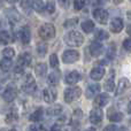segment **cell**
I'll return each mask as SVG.
<instances>
[{
	"mask_svg": "<svg viewBox=\"0 0 131 131\" xmlns=\"http://www.w3.org/2000/svg\"><path fill=\"white\" fill-rule=\"evenodd\" d=\"M64 41L68 46H71V47H79V46H82L84 43V37L79 31L71 30V31H69L67 35H66Z\"/></svg>",
	"mask_w": 131,
	"mask_h": 131,
	"instance_id": "obj_1",
	"label": "cell"
},
{
	"mask_svg": "<svg viewBox=\"0 0 131 131\" xmlns=\"http://www.w3.org/2000/svg\"><path fill=\"white\" fill-rule=\"evenodd\" d=\"M39 37H40L43 40H50V39H53L55 37V34H57V30H55V27L51 23H45L43 24L38 30Z\"/></svg>",
	"mask_w": 131,
	"mask_h": 131,
	"instance_id": "obj_2",
	"label": "cell"
},
{
	"mask_svg": "<svg viewBox=\"0 0 131 131\" xmlns=\"http://www.w3.org/2000/svg\"><path fill=\"white\" fill-rule=\"evenodd\" d=\"M81 94H82V90L79 86L68 88V89H66V91H64V101L67 102V104H71V102L78 100Z\"/></svg>",
	"mask_w": 131,
	"mask_h": 131,
	"instance_id": "obj_3",
	"label": "cell"
},
{
	"mask_svg": "<svg viewBox=\"0 0 131 131\" xmlns=\"http://www.w3.org/2000/svg\"><path fill=\"white\" fill-rule=\"evenodd\" d=\"M78 59H79V53L76 50H67L62 54V61H63V63L67 64L75 63L76 61H78Z\"/></svg>",
	"mask_w": 131,
	"mask_h": 131,
	"instance_id": "obj_4",
	"label": "cell"
},
{
	"mask_svg": "<svg viewBox=\"0 0 131 131\" xmlns=\"http://www.w3.org/2000/svg\"><path fill=\"white\" fill-rule=\"evenodd\" d=\"M130 86H131V83H130L129 79L125 78V77L121 78L120 81H118V84L115 89V95L118 97V95L124 94V93L130 89Z\"/></svg>",
	"mask_w": 131,
	"mask_h": 131,
	"instance_id": "obj_5",
	"label": "cell"
},
{
	"mask_svg": "<svg viewBox=\"0 0 131 131\" xmlns=\"http://www.w3.org/2000/svg\"><path fill=\"white\" fill-rule=\"evenodd\" d=\"M93 17L100 24H107V22H108V12L104 8H97L93 12Z\"/></svg>",
	"mask_w": 131,
	"mask_h": 131,
	"instance_id": "obj_6",
	"label": "cell"
},
{
	"mask_svg": "<svg viewBox=\"0 0 131 131\" xmlns=\"http://www.w3.org/2000/svg\"><path fill=\"white\" fill-rule=\"evenodd\" d=\"M104 118V112L100 107H94L90 112V122L92 124H99Z\"/></svg>",
	"mask_w": 131,
	"mask_h": 131,
	"instance_id": "obj_7",
	"label": "cell"
},
{
	"mask_svg": "<svg viewBox=\"0 0 131 131\" xmlns=\"http://www.w3.org/2000/svg\"><path fill=\"white\" fill-rule=\"evenodd\" d=\"M17 97V90L14 85L7 86V89L2 92V98L6 102H12L15 100V98Z\"/></svg>",
	"mask_w": 131,
	"mask_h": 131,
	"instance_id": "obj_8",
	"label": "cell"
},
{
	"mask_svg": "<svg viewBox=\"0 0 131 131\" xmlns=\"http://www.w3.org/2000/svg\"><path fill=\"white\" fill-rule=\"evenodd\" d=\"M89 51H90V54L92 57L97 58V57H100L104 52V45L101 44V41H98V40H94L90 44L89 46Z\"/></svg>",
	"mask_w": 131,
	"mask_h": 131,
	"instance_id": "obj_9",
	"label": "cell"
},
{
	"mask_svg": "<svg viewBox=\"0 0 131 131\" xmlns=\"http://www.w3.org/2000/svg\"><path fill=\"white\" fill-rule=\"evenodd\" d=\"M115 72H114V70H112L111 75H108V77L104 82V90L106 92H113V91H115Z\"/></svg>",
	"mask_w": 131,
	"mask_h": 131,
	"instance_id": "obj_10",
	"label": "cell"
},
{
	"mask_svg": "<svg viewBox=\"0 0 131 131\" xmlns=\"http://www.w3.org/2000/svg\"><path fill=\"white\" fill-rule=\"evenodd\" d=\"M43 98H44V101L45 102H47V104H53L58 98L57 90H55V89H52V88L45 89L43 92Z\"/></svg>",
	"mask_w": 131,
	"mask_h": 131,
	"instance_id": "obj_11",
	"label": "cell"
},
{
	"mask_svg": "<svg viewBox=\"0 0 131 131\" xmlns=\"http://www.w3.org/2000/svg\"><path fill=\"white\" fill-rule=\"evenodd\" d=\"M123 27H124V23H123V20L121 17H114L109 23V29L114 34L121 32L123 30Z\"/></svg>",
	"mask_w": 131,
	"mask_h": 131,
	"instance_id": "obj_12",
	"label": "cell"
},
{
	"mask_svg": "<svg viewBox=\"0 0 131 131\" xmlns=\"http://www.w3.org/2000/svg\"><path fill=\"white\" fill-rule=\"evenodd\" d=\"M22 89H23V91H24L25 93H29V94L34 93L35 91H36V89H37V85H36L35 79L32 78L31 76H28V79H25V81L23 82Z\"/></svg>",
	"mask_w": 131,
	"mask_h": 131,
	"instance_id": "obj_13",
	"label": "cell"
},
{
	"mask_svg": "<svg viewBox=\"0 0 131 131\" xmlns=\"http://www.w3.org/2000/svg\"><path fill=\"white\" fill-rule=\"evenodd\" d=\"M81 81V74H79L77 70H72V71H69L64 77V82L69 85H75L78 82Z\"/></svg>",
	"mask_w": 131,
	"mask_h": 131,
	"instance_id": "obj_14",
	"label": "cell"
},
{
	"mask_svg": "<svg viewBox=\"0 0 131 131\" xmlns=\"http://www.w3.org/2000/svg\"><path fill=\"white\" fill-rule=\"evenodd\" d=\"M18 37H20L21 41L23 44H29L31 40V31H30V28L28 25L22 27L18 30Z\"/></svg>",
	"mask_w": 131,
	"mask_h": 131,
	"instance_id": "obj_15",
	"label": "cell"
},
{
	"mask_svg": "<svg viewBox=\"0 0 131 131\" xmlns=\"http://www.w3.org/2000/svg\"><path fill=\"white\" fill-rule=\"evenodd\" d=\"M109 102V95L107 93H99L97 97L94 98L93 101V106L94 107H105Z\"/></svg>",
	"mask_w": 131,
	"mask_h": 131,
	"instance_id": "obj_16",
	"label": "cell"
},
{
	"mask_svg": "<svg viewBox=\"0 0 131 131\" xmlns=\"http://www.w3.org/2000/svg\"><path fill=\"white\" fill-rule=\"evenodd\" d=\"M100 92V85L99 84H91L86 88V91H85V97L88 99H91L93 97H97Z\"/></svg>",
	"mask_w": 131,
	"mask_h": 131,
	"instance_id": "obj_17",
	"label": "cell"
},
{
	"mask_svg": "<svg viewBox=\"0 0 131 131\" xmlns=\"http://www.w3.org/2000/svg\"><path fill=\"white\" fill-rule=\"evenodd\" d=\"M31 61H32L31 54L28 53V52H24V53H22V54L18 57L17 64L20 66V67H22V68H25V67H28V66L31 63Z\"/></svg>",
	"mask_w": 131,
	"mask_h": 131,
	"instance_id": "obj_18",
	"label": "cell"
},
{
	"mask_svg": "<svg viewBox=\"0 0 131 131\" xmlns=\"http://www.w3.org/2000/svg\"><path fill=\"white\" fill-rule=\"evenodd\" d=\"M105 76V68L104 67H100V66H98V67H94L92 70H91L90 72V77L93 79V81H100V79L102 78V77Z\"/></svg>",
	"mask_w": 131,
	"mask_h": 131,
	"instance_id": "obj_19",
	"label": "cell"
},
{
	"mask_svg": "<svg viewBox=\"0 0 131 131\" xmlns=\"http://www.w3.org/2000/svg\"><path fill=\"white\" fill-rule=\"evenodd\" d=\"M59 79H60V74L58 70H55V71L51 72V74L48 75L47 83H48V85H51V86H57L58 84H59Z\"/></svg>",
	"mask_w": 131,
	"mask_h": 131,
	"instance_id": "obj_20",
	"label": "cell"
},
{
	"mask_svg": "<svg viewBox=\"0 0 131 131\" xmlns=\"http://www.w3.org/2000/svg\"><path fill=\"white\" fill-rule=\"evenodd\" d=\"M46 113H47V115L53 116V117H54V116H59L60 114L62 113V106L59 105V104L53 105V106L48 107L47 111H46Z\"/></svg>",
	"mask_w": 131,
	"mask_h": 131,
	"instance_id": "obj_21",
	"label": "cell"
},
{
	"mask_svg": "<svg viewBox=\"0 0 131 131\" xmlns=\"http://www.w3.org/2000/svg\"><path fill=\"white\" fill-rule=\"evenodd\" d=\"M17 118H18V113H17V111H16L15 108H12V109H9V112L7 113V115H6V123H14V122H16L17 121Z\"/></svg>",
	"mask_w": 131,
	"mask_h": 131,
	"instance_id": "obj_22",
	"label": "cell"
},
{
	"mask_svg": "<svg viewBox=\"0 0 131 131\" xmlns=\"http://www.w3.org/2000/svg\"><path fill=\"white\" fill-rule=\"evenodd\" d=\"M81 27H82V30H83L85 34H91V32L94 30V23L91 20H85L84 22H82Z\"/></svg>",
	"mask_w": 131,
	"mask_h": 131,
	"instance_id": "obj_23",
	"label": "cell"
},
{
	"mask_svg": "<svg viewBox=\"0 0 131 131\" xmlns=\"http://www.w3.org/2000/svg\"><path fill=\"white\" fill-rule=\"evenodd\" d=\"M108 120L112 121V122H121L123 120V114L121 112L116 111L108 112Z\"/></svg>",
	"mask_w": 131,
	"mask_h": 131,
	"instance_id": "obj_24",
	"label": "cell"
},
{
	"mask_svg": "<svg viewBox=\"0 0 131 131\" xmlns=\"http://www.w3.org/2000/svg\"><path fill=\"white\" fill-rule=\"evenodd\" d=\"M47 72V66L45 63H38L35 67V74L38 77H44Z\"/></svg>",
	"mask_w": 131,
	"mask_h": 131,
	"instance_id": "obj_25",
	"label": "cell"
},
{
	"mask_svg": "<svg viewBox=\"0 0 131 131\" xmlns=\"http://www.w3.org/2000/svg\"><path fill=\"white\" fill-rule=\"evenodd\" d=\"M43 117H44V109L38 108L37 111H35L30 115V121H32V122H39V121L43 120Z\"/></svg>",
	"mask_w": 131,
	"mask_h": 131,
	"instance_id": "obj_26",
	"label": "cell"
},
{
	"mask_svg": "<svg viewBox=\"0 0 131 131\" xmlns=\"http://www.w3.org/2000/svg\"><path fill=\"white\" fill-rule=\"evenodd\" d=\"M0 39H1V44H4V45H7V44L13 41V37H12L10 32L6 31V30H2L1 31V34H0Z\"/></svg>",
	"mask_w": 131,
	"mask_h": 131,
	"instance_id": "obj_27",
	"label": "cell"
},
{
	"mask_svg": "<svg viewBox=\"0 0 131 131\" xmlns=\"http://www.w3.org/2000/svg\"><path fill=\"white\" fill-rule=\"evenodd\" d=\"M109 37V34L107 31H105V30L102 29H99L95 31L94 34V39L98 41H102V40H106V39H108Z\"/></svg>",
	"mask_w": 131,
	"mask_h": 131,
	"instance_id": "obj_28",
	"label": "cell"
},
{
	"mask_svg": "<svg viewBox=\"0 0 131 131\" xmlns=\"http://www.w3.org/2000/svg\"><path fill=\"white\" fill-rule=\"evenodd\" d=\"M44 8H46V5L43 2V0H32V9L36 12H43Z\"/></svg>",
	"mask_w": 131,
	"mask_h": 131,
	"instance_id": "obj_29",
	"label": "cell"
},
{
	"mask_svg": "<svg viewBox=\"0 0 131 131\" xmlns=\"http://www.w3.org/2000/svg\"><path fill=\"white\" fill-rule=\"evenodd\" d=\"M15 57V51L12 47H6L2 50V58H6V59H13Z\"/></svg>",
	"mask_w": 131,
	"mask_h": 131,
	"instance_id": "obj_30",
	"label": "cell"
},
{
	"mask_svg": "<svg viewBox=\"0 0 131 131\" xmlns=\"http://www.w3.org/2000/svg\"><path fill=\"white\" fill-rule=\"evenodd\" d=\"M12 64H13L12 59H6V58H2V60H1V69H2V71H8V70L10 69Z\"/></svg>",
	"mask_w": 131,
	"mask_h": 131,
	"instance_id": "obj_31",
	"label": "cell"
},
{
	"mask_svg": "<svg viewBox=\"0 0 131 131\" xmlns=\"http://www.w3.org/2000/svg\"><path fill=\"white\" fill-rule=\"evenodd\" d=\"M37 52L39 57H45L47 53V45L45 43H40L37 45Z\"/></svg>",
	"mask_w": 131,
	"mask_h": 131,
	"instance_id": "obj_32",
	"label": "cell"
},
{
	"mask_svg": "<svg viewBox=\"0 0 131 131\" xmlns=\"http://www.w3.org/2000/svg\"><path fill=\"white\" fill-rule=\"evenodd\" d=\"M50 66L53 69H58L59 68V59H58V55L55 53L50 55Z\"/></svg>",
	"mask_w": 131,
	"mask_h": 131,
	"instance_id": "obj_33",
	"label": "cell"
},
{
	"mask_svg": "<svg viewBox=\"0 0 131 131\" xmlns=\"http://www.w3.org/2000/svg\"><path fill=\"white\" fill-rule=\"evenodd\" d=\"M21 7H22V9L24 12L30 13V10L32 8V1L31 0H22L21 1Z\"/></svg>",
	"mask_w": 131,
	"mask_h": 131,
	"instance_id": "obj_34",
	"label": "cell"
},
{
	"mask_svg": "<svg viewBox=\"0 0 131 131\" xmlns=\"http://www.w3.org/2000/svg\"><path fill=\"white\" fill-rule=\"evenodd\" d=\"M46 10H47V13L50 14H53L55 12V2L54 0H48L47 2H46Z\"/></svg>",
	"mask_w": 131,
	"mask_h": 131,
	"instance_id": "obj_35",
	"label": "cell"
},
{
	"mask_svg": "<svg viewBox=\"0 0 131 131\" xmlns=\"http://www.w3.org/2000/svg\"><path fill=\"white\" fill-rule=\"evenodd\" d=\"M85 6V0H74V8L76 10H82Z\"/></svg>",
	"mask_w": 131,
	"mask_h": 131,
	"instance_id": "obj_36",
	"label": "cell"
},
{
	"mask_svg": "<svg viewBox=\"0 0 131 131\" xmlns=\"http://www.w3.org/2000/svg\"><path fill=\"white\" fill-rule=\"evenodd\" d=\"M77 18H70V20H67L64 23V27L66 28H71V27H75L77 24Z\"/></svg>",
	"mask_w": 131,
	"mask_h": 131,
	"instance_id": "obj_37",
	"label": "cell"
},
{
	"mask_svg": "<svg viewBox=\"0 0 131 131\" xmlns=\"http://www.w3.org/2000/svg\"><path fill=\"white\" fill-rule=\"evenodd\" d=\"M30 131H45V128L41 124H37V122H35V124L30 127Z\"/></svg>",
	"mask_w": 131,
	"mask_h": 131,
	"instance_id": "obj_38",
	"label": "cell"
},
{
	"mask_svg": "<svg viewBox=\"0 0 131 131\" xmlns=\"http://www.w3.org/2000/svg\"><path fill=\"white\" fill-rule=\"evenodd\" d=\"M123 47H124L125 51H128V52H131V37L127 38L124 41H123Z\"/></svg>",
	"mask_w": 131,
	"mask_h": 131,
	"instance_id": "obj_39",
	"label": "cell"
},
{
	"mask_svg": "<svg viewBox=\"0 0 131 131\" xmlns=\"http://www.w3.org/2000/svg\"><path fill=\"white\" fill-rule=\"evenodd\" d=\"M58 1H59V4L61 5V7H63V8H68L70 5L69 0H58Z\"/></svg>",
	"mask_w": 131,
	"mask_h": 131,
	"instance_id": "obj_40",
	"label": "cell"
},
{
	"mask_svg": "<svg viewBox=\"0 0 131 131\" xmlns=\"http://www.w3.org/2000/svg\"><path fill=\"white\" fill-rule=\"evenodd\" d=\"M104 131H117V128H116V125H114V124H109L105 128Z\"/></svg>",
	"mask_w": 131,
	"mask_h": 131,
	"instance_id": "obj_41",
	"label": "cell"
},
{
	"mask_svg": "<svg viewBox=\"0 0 131 131\" xmlns=\"http://www.w3.org/2000/svg\"><path fill=\"white\" fill-rule=\"evenodd\" d=\"M52 131H67L66 129H62V128H60V127H55V128H53Z\"/></svg>",
	"mask_w": 131,
	"mask_h": 131,
	"instance_id": "obj_42",
	"label": "cell"
},
{
	"mask_svg": "<svg viewBox=\"0 0 131 131\" xmlns=\"http://www.w3.org/2000/svg\"><path fill=\"white\" fill-rule=\"evenodd\" d=\"M127 112L129 114H131V101L129 102V104H128V106H127Z\"/></svg>",
	"mask_w": 131,
	"mask_h": 131,
	"instance_id": "obj_43",
	"label": "cell"
},
{
	"mask_svg": "<svg viewBox=\"0 0 131 131\" xmlns=\"http://www.w3.org/2000/svg\"><path fill=\"white\" fill-rule=\"evenodd\" d=\"M127 32L129 35H131V25H128V28H127Z\"/></svg>",
	"mask_w": 131,
	"mask_h": 131,
	"instance_id": "obj_44",
	"label": "cell"
},
{
	"mask_svg": "<svg viewBox=\"0 0 131 131\" xmlns=\"http://www.w3.org/2000/svg\"><path fill=\"white\" fill-rule=\"evenodd\" d=\"M113 1H114V4H115V5H118V4H121L123 0H113Z\"/></svg>",
	"mask_w": 131,
	"mask_h": 131,
	"instance_id": "obj_45",
	"label": "cell"
},
{
	"mask_svg": "<svg viewBox=\"0 0 131 131\" xmlns=\"http://www.w3.org/2000/svg\"><path fill=\"white\" fill-rule=\"evenodd\" d=\"M127 16H128V18H129V20L131 21V10H130V12H128V13H127Z\"/></svg>",
	"mask_w": 131,
	"mask_h": 131,
	"instance_id": "obj_46",
	"label": "cell"
},
{
	"mask_svg": "<svg viewBox=\"0 0 131 131\" xmlns=\"http://www.w3.org/2000/svg\"><path fill=\"white\" fill-rule=\"evenodd\" d=\"M85 131H95V129H94V128H88Z\"/></svg>",
	"mask_w": 131,
	"mask_h": 131,
	"instance_id": "obj_47",
	"label": "cell"
},
{
	"mask_svg": "<svg viewBox=\"0 0 131 131\" xmlns=\"http://www.w3.org/2000/svg\"><path fill=\"white\" fill-rule=\"evenodd\" d=\"M106 1H107V0H98V2H99V4H105Z\"/></svg>",
	"mask_w": 131,
	"mask_h": 131,
	"instance_id": "obj_48",
	"label": "cell"
},
{
	"mask_svg": "<svg viewBox=\"0 0 131 131\" xmlns=\"http://www.w3.org/2000/svg\"><path fill=\"white\" fill-rule=\"evenodd\" d=\"M9 2H12V4H15V2H17L18 0H8Z\"/></svg>",
	"mask_w": 131,
	"mask_h": 131,
	"instance_id": "obj_49",
	"label": "cell"
},
{
	"mask_svg": "<svg viewBox=\"0 0 131 131\" xmlns=\"http://www.w3.org/2000/svg\"><path fill=\"white\" fill-rule=\"evenodd\" d=\"M8 131H16L15 129H10V130H8Z\"/></svg>",
	"mask_w": 131,
	"mask_h": 131,
	"instance_id": "obj_50",
	"label": "cell"
}]
</instances>
